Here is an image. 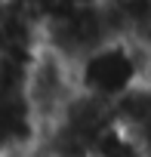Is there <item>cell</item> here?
I'll list each match as a JSON object with an SVG mask.
<instances>
[{"label":"cell","mask_w":151,"mask_h":157,"mask_svg":"<svg viewBox=\"0 0 151 157\" xmlns=\"http://www.w3.org/2000/svg\"><path fill=\"white\" fill-rule=\"evenodd\" d=\"M111 117L139 145V151L145 157H151V86L136 83L120 99H114L111 102Z\"/></svg>","instance_id":"3"},{"label":"cell","mask_w":151,"mask_h":157,"mask_svg":"<svg viewBox=\"0 0 151 157\" xmlns=\"http://www.w3.org/2000/svg\"><path fill=\"white\" fill-rule=\"evenodd\" d=\"M62 3H68V6H102L108 0H62Z\"/></svg>","instance_id":"4"},{"label":"cell","mask_w":151,"mask_h":157,"mask_svg":"<svg viewBox=\"0 0 151 157\" xmlns=\"http://www.w3.org/2000/svg\"><path fill=\"white\" fill-rule=\"evenodd\" d=\"M74 83L80 93L111 105L126 90L142 83V46L133 40H111L93 49L74 65Z\"/></svg>","instance_id":"2"},{"label":"cell","mask_w":151,"mask_h":157,"mask_svg":"<svg viewBox=\"0 0 151 157\" xmlns=\"http://www.w3.org/2000/svg\"><path fill=\"white\" fill-rule=\"evenodd\" d=\"M74 93H77L74 65H68L62 56H56L52 49L40 43L25 68V80H22V102L37 126V136L62 117Z\"/></svg>","instance_id":"1"}]
</instances>
